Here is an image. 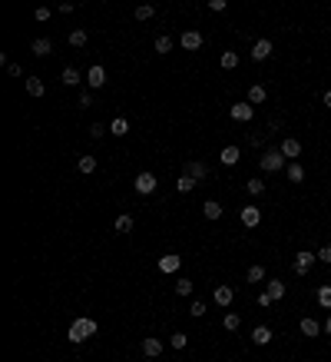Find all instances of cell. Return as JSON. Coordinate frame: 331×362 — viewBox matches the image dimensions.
Returning <instances> with one entry per match:
<instances>
[{"label": "cell", "mask_w": 331, "mask_h": 362, "mask_svg": "<svg viewBox=\"0 0 331 362\" xmlns=\"http://www.w3.org/2000/svg\"><path fill=\"white\" fill-rule=\"evenodd\" d=\"M318 256H311L308 250H301V253H295V263H292V269H295V276H308V269H311V263H315Z\"/></svg>", "instance_id": "2"}, {"label": "cell", "mask_w": 331, "mask_h": 362, "mask_svg": "<svg viewBox=\"0 0 331 362\" xmlns=\"http://www.w3.org/2000/svg\"><path fill=\"white\" fill-rule=\"evenodd\" d=\"M282 166H285L282 150H268V153L262 156V169H265V173H275V169H282Z\"/></svg>", "instance_id": "3"}, {"label": "cell", "mask_w": 331, "mask_h": 362, "mask_svg": "<svg viewBox=\"0 0 331 362\" xmlns=\"http://www.w3.org/2000/svg\"><path fill=\"white\" fill-rule=\"evenodd\" d=\"M96 326L93 319H73V326H70V342H87L90 336H96Z\"/></svg>", "instance_id": "1"}, {"label": "cell", "mask_w": 331, "mask_h": 362, "mask_svg": "<svg viewBox=\"0 0 331 362\" xmlns=\"http://www.w3.org/2000/svg\"><path fill=\"white\" fill-rule=\"evenodd\" d=\"M301 332H305V336H318V332H321V326H318L315 319H301Z\"/></svg>", "instance_id": "28"}, {"label": "cell", "mask_w": 331, "mask_h": 362, "mask_svg": "<svg viewBox=\"0 0 331 362\" xmlns=\"http://www.w3.org/2000/svg\"><path fill=\"white\" fill-rule=\"evenodd\" d=\"M265 279V266H252L249 269V282H262Z\"/></svg>", "instance_id": "33"}, {"label": "cell", "mask_w": 331, "mask_h": 362, "mask_svg": "<svg viewBox=\"0 0 331 362\" xmlns=\"http://www.w3.org/2000/svg\"><path fill=\"white\" fill-rule=\"evenodd\" d=\"M315 256H318V259H321V263H331V246H321V250H318V253H315Z\"/></svg>", "instance_id": "39"}, {"label": "cell", "mask_w": 331, "mask_h": 362, "mask_svg": "<svg viewBox=\"0 0 331 362\" xmlns=\"http://www.w3.org/2000/svg\"><path fill=\"white\" fill-rule=\"evenodd\" d=\"M176 292H179V296H189V292H192V282H189V279H179V282H176Z\"/></svg>", "instance_id": "37"}, {"label": "cell", "mask_w": 331, "mask_h": 362, "mask_svg": "<svg viewBox=\"0 0 331 362\" xmlns=\"http://www.w3.org/2000/svg\"><path fill=\"white\" fill-rule=\"evenodd\" d=\"M238 156H242V150H238V146H225V150L219 153V160L225 163V166H235V163H238Z\"/></svg>", "instance_id": "13"}, {"label": "cell", "mask_w": 331, "mask_h": 362, "mask_svg": "<svg viewBox=\"0 0 331 362\" xmlns=\"http://www.w3.org/2000/svg\"><path fill=\"white\" fill-rule=\"evenodd\" d=\"M87 83H90V87H93V90H100L103 83H106V70H103L100 64H93V67H90V70H87Z\"/></svg>", "instance_id": "6"}, {"label": "cell", "mask_w": 331, "mask_h": 362, "mask_svg": "<svg viewBox=\"0 0 331 362\" xmlns=\"http://www.w3.org/2000/svg\"><path fill=\"white\" fill-rule=\"evenodd\" d=\"M268 296H272V299H282L285 296V282H278V279H272V282H268Z\"/></svg>", "instance_id": "26"}, {"label": "cell", "mask_w": 331, "mask_h": 362, "mask_svg": "<svg viewBox=\"0 0 331 362\" xmlns=\"http://www.w3.org/2000/svg\"><path fill=\"white\" fill-rule=\"evenodd\" d=\"M252 339H255V346H268V342H272V329H268V326H255Z\"/></svg>", "instance_id": "15"}, {"label": "cell", "mask_w": 331, "mask_h": 362, "mask_svg": "<svg viewBox=\"0 0 331 362\" xmlns=\"http://www.w3.org/2000/svg\"><path fill=\"white\" fill-rule=\"evenodd\" d=\"M33 20H43V24H47V20H50V7H40L37 14H33Z\"/></svg>", "instance_id": "41"}, {"label": "cell", "mask_w": 331, "mask_h": 362, "mask_svg": "<svg viewBox=\"0 0 331 362\" xmlns=\"http://www.w3.org/2000/svg\"><path fill=\"white\" fill-rule=\"evenodd\" d=\"M222 67H225V70H235V67H238V53H235V50L222 53Z\"/></svg>", "instance_id": "29"}, {"label": "cell", "mask_w": 331, "mask_h": 362, "mask_svg": "<svg viewBox=\"0 0 331 362\" xmlns=\"http://www.w3.org/2000/svg\"><path fill=\"white\" fill-rule=\"evenodd\" d=\"M182 173H186V176H192L196 183H199V179H205V176H209V169H205V163H199V160L186 163V169H182Z\"/></svg>", "instance_id": "9"}, {"label": "cell", "mask_w": 331, "mask_h": 362, "mask_svg": "<svg viewBox=\"0 0 331 362\" xmlns=\"http://www.w3.org/2000/svg\"><path fill=\"white\" fill-rule=\"evenodd\" d=\"M222 326H225V329H229V332H235L238 326H242V319H238L235 313H229V316H225V319H222Z\"/></svg>", "instance_id": "30"}, {"label": "cell", "mask_w": 331, "mask_h": 362, "mask_svg": "<svg viewBox=\"0 0 331 362\" xmlns=\"http://www.w3.org/2000/svg\"><path fill=\"white\" fill-rule=\"evenodd\" d=\"M265 87H262V83H255V87H249V103H265Z\"/></svg>", "instance_id": "22"}, {"label": "cell", "mask_w": 331, "mask_h": 362, "mask_svg": "<svg viewBox=\"0 0 331 362\" xmlns=\"http://www.w3.org/2000/svg\"><path fill=\"white\" fill-rule=\"evenodd\" d=\"M209 10H225V0H209Z\"/></svg>", "instance_id": "43"}, {"label": "cell", "mask_w": 331, "mask_h": 362, "mask_svg": "<svg viewBox=\"0 0 331 362\" xmlns=\"http://www.w3.org/2000/svg\"><path fill=\"white\" fill-rule=\"evenodd\" d=\"M27 93L30 97H43V80L40 77H27Z\"/></svg>", "instance_id": "21"}, {"label": "cell", "mask_w": 331, "mask_h": 362, "mask_svg": "<svg viewBox=\"0 0 331 362\" xmlns=\"http://www.w3.org/2000/svg\"><path fill=\"white\" fill-rule=\"evenodd\" d=\"M245 190H249L252 196H262V193H265V179H262V176H252L249 183H245Z\"/></svg>", "instance_id": "23"}, {"label": "cell", "mask_w": 331, "mask_h": 362, "mask_svg": "<svg viewBox=\"0 0 331 362\" xmlns=\"http://www.w3.org/2000/svg\"><path fill=\"white\" fill-rule=\"evenodd\" d=\"M179 266H182V256H162L159 259V269H162V273H179Z\"/></svg>", "instance_id": "14"}, {"label": "cell", "mask_w": 331, "mask_h": 362, "mask_svg": "<svg viewBox=\"0 0 331 362\" xmlns=\"http://www.w3.org/2000/svg\"><path fill=\"white\" fill-rule=\"evenodd\" d=\"M272 56V40H255L252 43V60L259 64V60H268Z\"/></svg>", "instance_id": "8"}, {"label": "cell", "mask_w": 331, "mask_h": 362, "mask_svg": "<svg viewBox=\"0 0 331 362\" xmlns=\"http://www.w3.org/2000/svg\"><path fill=\"white\" fill-rule=\"evenodd\" d=\"M60 80H63L66 87H76V83L83 80V73H79L76 67H63V73H60Z\"/></svg>", "instance_id": "12"}, {"label": "cell", "mask_w": 331, "mask_h": 362, "mask_svg": "<svg viewBox=\"0 0 331 362\" xmlns=\"http://www.w3.org/2000/svg\"><path fill=\"white\" fill-rule=\"evenodd\" d=\"M272 303H275V299L268 296V292H259V306H272Z\"/></svg>", "instance_id": "42"}, {"label": "cell", "mask_w": 331, "mask_h": 362, "mask_svg": "<svg viewBox=\"0 0 331 362\" xmlns=\"http://www.w3.org/2000/svg\"><path fill=\"white\" fill-rule=\"evenodd\" d=\"M324 332H328V336H331V316H328V322H324Z\"/></svg>", "instance_id": "45"}, {"label": "cell", "mask_w": 331, "mask_h": 362, "mask_svg": "<svg viewBox=\"0 0 331 362\" xmlns=\"http://www.w3.org/2000/svg\"><path fill=\"white\" fill-rule=\"evenodd\" d=\"M129 229H133V216H129V213H123V216L116 219V233H129Z\"/></svg>", "instance_id": "27"}, {"label": "cell", "mask_w": 331, "mask_h": 362, "mask_svg": "<svg viewBox=\"0 0 331 362\" xmlns=\"http://www.w3.org/2000/svg\"><path fill=\"white\" fill-rule=\"evenodd\" d=\"M179 47L182 50H199V47H202V33H199V30H186L179 37Z\"/></svg>", "instance_id": "5"}, {"label": "cell", "mask_w": 331, "mask_h": 362, "mask_svg": "<svg viewBox=\"0 0 331 362\" xmlns=\"http://www.w3.org/2000/svg\"><path fill=\"white\" fill-rule=\"evenodd\" d=\"M328 30H331V27H328Z\"/></svg>", "instance_id": "46"}, {"label": "cell", "mask_w": 331, "mask_h": 362, "mask_svg": "<svg viewBox=\"0 0 331 362\" xmlns=\"http://www.w3.org/2000/svg\"><path fill=\"white\" fill-rule=\"evenodd\" d=\"M202 213H205V219H222V203H215V200H205Z\"/></svg>", "instance_id": "18"}, {"label": "cell", "mask_w": 331, "mask_h": 362, "mask_svg": "<svg viewBox=\"0 0 331 362\" xmlns=\"http://www.w3.org/2000/svg\"><path fill=\"white\" fill-rule=\"evenodd\" d=\"M232 296H235L232 286H219V289H215V303H219V306H232Z\"/></svg>", "instance_id": "19"}, {"label": "cell", "mask_w": 331, "mask_h": 362, "mask_svg": "<svg viewBox=\"0 0 331 362\" xmlns=\"http://www.w3.org/2000/svg\"><path fill=\"white\" fill-rule=\"evenodd\" d=\"M285 176L292 179V183H301V179H305V169H301V166H298V163H292V166L285 169Z\"/></svg>", "instance_id": "25"}, {"label": "cell", "mask_w": 331, "mask_h": 362, "mask_svg": "<svg viewBox=\"0 0 331 362\" xmlns=\"http://www.w3.org/2000/svg\"><path fill=\"white\" fill-rule=\"evenodd\" d=\"M136 20H152V7H149V4L136 7Z\"/></svg>", "instance_id": "34"}, {"label": "cell", "mask_w": 331, "mask_h": 362, "mask_svg": "<svg viewBox=\"0 0 331 362\" xmlns=\"http://www.w3.org/2000/svg\"><path fill=\"white\" fill-rule=\"evenodd\" d=\"M278 150H282V156H285V160H295V156H301V143H298L295 137H288L282 146H278Z\"/></svg>", "instance_id": "10"}, {"label": "cell", "mask_w": 331, "mask_h": 362, "mask_svg": "<svg viewBox=\"0 0 331 362\" xmlns=\"http://www.w3.org/2000/svg\"><path fill=\"white\" fill-rule=\"evenodd\" d=\"M169 50H173V40H169V37H159L156 40V53H169Z\"/></svg>", "instance_id": "36"}, {"label": "cell", "mask_w": 331, "mask_h": 362, "mask_svg": "<svg viewBox=\"0 0 331 362\" xmlns=\"http://www.w3.org/2000/svg\"><path fill=\"white\" fill-rule=\"evenodd\" d=\"M142 352H146V355H149V359H156V355L159 352H162V342H159V339H146V342H142Z\"/></svg>", "instance_id": "20"}, {"label": "cell", "mask_w": 331, "mask_h": 362, "mask_svg": "<svg viewBox=\"0 0 331 362\" xmlns=\"http://www.w3.org/2000/svg\"><path fill=\"white\" fill-rule=\"evenodd\" d=\"M70 43H73V47H87V30H73L70 33Z\"/></svg>", "instance_id": "32"}, {"label": "cell", "mask_w": 331, "mask_h": 362, "mask_svg": "<svg viewBox=\"0 0 331 362\" xmlns=\"http://www.w3.org/2000/svg\"><path fill=\"white\" fill-rule=\"evenodd\" d=\"M93 169H96L93 156H83V160H79V173H93Z\"/></svg>", "instance_id": "35"}, {"label": "cell", "mask_w": 331, "mask_h": 362, "mask_svg": "<svg viewBox=\"0 0 331 362\" xmlns=\"http://www.w3.org/2000/svg\"><path fill=\"white\" fill-rule=\"evenodd\" d=\"M30 50H33V53H37V56H47L50 50H53V43H50L47 37H37V40L30 43Z\"/></svg>", "instance_id": "17"}, {"label": "cell", "mask_w": 331, "mask_h": 362, "mask_svg": "<svg viewBox=\"0 0 331 362\" xmlns=\"http://www.w3.org/2000/svg\"><path fill=\"white\" fill-rule=\"evenodd\" d=\"M321 100H324V106H331V90H324V97H321Z\"/></svg>", "instance_id": "44"}, {"label": "cell", "mask_w": 331, "mask_h": 362, "mask_svg": "<svg viewBox=\"0 0 331 362\" xmlns=\"http://www.w3.org/2000/svg\"><path fill=\"white\" fill-rule=\"evenodd\" d=\"M176 190H179V193H192V190H196V179H192V176H186V173H182V176L176 179Z\"/></svg>", "instance_id": "24"}, {"label": "cell", "mask_w": 331, "mask_h": 362, "mask_svg": "<svg viewBox=\"0 0 331 362\" xmlns=\"http://www.w3.org/2000/svg\"><path fill=\"white\" fill-rule=\"evenodd\" d=\"M189 313H192V316H205V303H199V299H196V303L189 306Z\"/></svg>", "instance_id": "40"}, {"label": "cell", "mask_w": 331, "mask_h": 362, "mask_svg": "<svg viewBox=\"0 0 331 362\" xmlns=\"http://www.w3.org/2000/svg\"><path fill=\"white\" fill-rule=\"evenodd\" d=\"M259 219H262L259 206H245V209H242V226H249V229H255V226H259Z\"/></svg>", "instance_id": "11"}, {"label": "cell", "mask_w": 331, "mask_h": 362, "mask_svg": "<svg viewBox=\"0 0 331 362\" xmlns=\"http://www.w3.org/2000/svg\"><path fill=\"white\" fill-rule=\"evenodd\" d=\"M169 342H173V349H182L186 342H189V336H186V332H176V336L169 339Z\"/></svg>", "instance_id": "38"}, {"label": "cell", "mask_w": 331, "mask_h": 362, "mask_svg": "<svg viewBox=\"0 0 331 362\" xmlns=\"http://www.w3.org/2000/svg\"><path fill=\"white\" fill-rule=\"evenodd\" d=\"M318 303H321L324 309H331V286H321V289H318Z\"/></svg>", "instance_id": "31"}, {"label": "cell", "mask_w": 331, "mask_h": 362, "mask_svg": "<svg viewBox=\"0 0 331 362\" xmlns=\"http://www.w3.org/2000/svg\"><path fill=\"white\" fill-rule=\"evenodd\" d=\"M159 186V179L152 176V173H139V176H136V193H142V196H149L152 190H156Z\"/></svg>", "instance_id": "4"}, {"label": "cell", "mask_w": 331, "mask_h": 362, "mask_svg": "<svg viewBox=\"0 0 331 362\" xmlns=\"http://www.w3.org/2000/svg\"><path fill=\"white\" fill-rule=\"evenodd\" d=\"M110 133H113V137H126V133H129L126 116H116V120H110Z\"/></svg>", "instance_id": "16"}, {"label": "cell", "mask_w": 331, "mask_h": 362, "mask_svg": "<svg viewBox=\"0 0 331 362\" xmlns=\"http://www.w3.org/2000/svg\"><path fill=\"white\" fill-rule=\"evenodd\" d=\"M232 120L249 123V120H252V103H249V100H242V103H232Z\"/></svg>", "instance_id": "7"}]
</instances>
